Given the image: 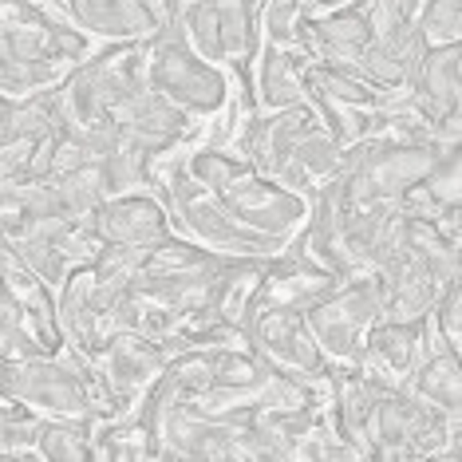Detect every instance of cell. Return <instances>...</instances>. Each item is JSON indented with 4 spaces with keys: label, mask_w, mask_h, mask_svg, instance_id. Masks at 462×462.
<instances>
[{
    "label": "cell",
    "mask_w": 462,
    "mask_h": 462,
    "mask_svg": "<svg viewBox=\"0 0 462 462\" xmlns=\"http://www.w3.org/2000/svg\"><path fill=\"white\" fill-rule=\"evenodd\" d=\"M186 171L226 206V214L237 226H245L249 234H257L265 241H277L281 249L304 226V217H309V198L289 190L273 174L257 171L234 146L194 143L186 151Z\"/></svg>",
    "instance_id": "1"
},
{
    "label": "cell",
    "mask_w": 462,
    "mask_h": 462,
    "mask_svg": "<svg viewBox=\"0 0 462 462\" xmlns=\"http://www.w3.org/2000/svg\"><path fill=\"white\" fill-rule=\"evenodd\" d=\"M178 28L198 56L229 71L234 96L254 115V60L261 48L257 5L249 0H182Z\"/></svg>",
    "instance_id": "2"
},
{
    "label": "cell",
    "mask_w": 462,
    "mask_h": 462,
    "mask_svg": "<svg viewBox=\"0 0 462 462\" xmlns=\"http://www.w3.org/2000/svg\"><path fill=\"white\" fill-rule=\"evenodd\" d=\"M372 458L462 462V419L423 403L403 383L383 387L372 415Z\"/></svg>",
    "instance_id": "3"
},
{
    "label": "cell",
    "mask_w": 462,
    "mask_h": 462,
    "mask_svg": "<svg viewBox=\"0 0 462 462\" xmlns=\"http://www.w3.org/2000/svg\"><path fill=\"white\" fill-rule=\"evenodd\" d=\"M146 83L159 96H166L174 107H182L194 123H206L214 115H222L234 99V79L226 68L209 64L206 56H198L190 40L178 28V16L162 32L151 36V51H146Z\"/></svg>",
    "instance_id": "4"
},
{
    "label": "cell",
    "mask_w": 462,
    "mask_h": 462,
    "mask_svg": "<svg viewBox=\"0 0 462 462\" xmlns=\"http://www.w3.org/2000/svg\"><path fill=\"white\" fill-rule=\"evenodd\" d=\"M0 395L40 419H91V360L71 348L0 360Z\"/></svg>",
    "instance_id": "5"
},
{
    "label": "cell",
    "mask_w": 462,
    "mask_h": 462,
    "mask_svg": "<svg viewBox=\"0 0 462 462\" xmlns=\"http://www.w3.org/2000/svg\"><path fill=\"white\" fill-rule=\"evenodd\" d=\"M312 340L320 344L328 364H356L364 348V336L375 320H383V289L372 269L352 273L336 285L328 297L304 312Z\"/></svg>",
    "instance_id": "6"
},
{
    "label": "cell",
    "mask_w": 462,
    "mask_h": 462,
    "mask_svg": "<svg viewBox=\"0 0 462 462\" xmlns=\"http://www.w3.org/2000/svg\"><path fill=\"white\" fill-rule=\"evenodd\" d=\"M403 96L439 143H458L462 139V44L427 48Z\"/></svg>",
    "instance_id": "7"
},
{
    "label": "cell",
    "mask_w": 462,
    "mask_h": 462,
    "mask_svg": "<svg viewBox=\"0 0 462 462\" xmlns=\"http://www.w3.org/2000/svg\"><path fill=\"white\" fill-rule=\"evenodd\" d=\"M115 285L91 273V265H76L60 281L56 289V324L64 336V348L79 356H96L103 344L115 336L111 328V304H115Z\"/></svg>",
    "instance_id": "8"
},
{
    "label": "cell",
    "mask_w": 462,
    "mask_h": 462,
    "mask_svg": "<svg viewBox=\"0 0 462 462\" xmlns=\"http://www.w3.org/2000/svg\"><path fill=\"white\" fill-rule=\"evenodd\" d=\"M245 344L254 348L269 367L292 372L300 380H324L328 360H324L320 344L312 340V328L304 312L289 309H254L245 320Z\"/></svg>",
    "instance_id": "9"
},
{
    "label": "cell",
    "mask_w": 462,
    "mask_h": 462,
    "mask_svg": "<svg viewBox=\"0 0 462 462\" xmlns=\"http://www.w3.org/2000/svg\"><path fill=\"white\" fill-rule=\"evenodd\" d=\"M182 0H68V20L96 44L151 40L178 16Z\"/></svg>",
    "instance_id": "10"
},
{
    "label": "cell",
    "mask_w": 462,
    "mask_h": 462,
    "mask_svg": "<svg viewBox=\"0 0 462 462\" xmlns=\"http://www.w3.org/2000/svg\"><path fill=\"white\" fill-rule=\"evenodd\" d=\"M317 123H320V115L312 103H297V107H281V111H254L241 119V127L229 146H234L237 154H245L257 171L277 178V171L292 154V146L317 127Z\"/></svg>",
    "instance_id": "11"
},
{
    "label": "cell",
    "mask_w": 462,
    "mask_h": 462,
    "mask_svg": "<svg viewBox=\"0 0 462 462\" xmlns=\"http://www.w3.org/2000/svg\"><path fill=\"white\" fill-rule=\"evenodd\" d=\"M99 237L115 241V245H131V249H154L159 241L174 237L171 209L154 190H127V194H107L99 202V209L91 214Z\"/></svg>",
    "instance_id": "12"
},
{
    "label": "cell",
    "mask_w": 462,
    "mask_h": 462,
    "mask_svg": "<svg viewBox=\"0 0 462 462\" xmlns=\"http://www.w3.org/2000/svg\"><path fill=\"white\" fill-rule=\"evenodd\" d=\"M427 340H423V320H375L364 336V348L356 367L367 380L399 387L411 375V367L423 360Z\"/></svg>",
    "instance_id": "13"
},
{
    "label": "cell",
    "mask_w": 462,
    "mask_h": 462,
    "mask_svg": "<svg viewBox=\"0 0 462 462\" xmlns=\"http://www.w3.org/2000/svg\"><path fill=\"white\" fill-rule=\"evenodd\" d=\"M340 281H344V277H336V273H328V269L312 265V261H304V257L285 254V249H281L277 257H269L254 309L309 312L312 304L328 297V292L340 285Z\"/></svg>",
    "instance_id": "14"
},
{
    "label": "cell",
    "mask_w": 462,
    "mask_h": 462,
    "mask_svg": "<svg viewBox=\"0 0 462 462\" xmlns=\"http://www.w3.org/2000/svg\"><path fill=\"white\" fill-rule=\"evenodd\" d=\"M367 40H372V24H367L360 5L324 8V13H309V24H304V56L360 71V51L367 48Z\"/></svg>",
    "instance_id": "15"
},
{
    "label": "cell",
    "mask_w": 462,
    "mask_h": 462,
    "mask_svg": "<svg viewBox=\"0 0 462 462\" xmlns=\"http://www.w3.org/2000/svg\"><path fill=\"white\" fill-rule=\"evenodd\" d=\"M304 64H309L304 51L261 44L254 60V111H281V107L309 103Z\"/></svg>",
    "instance_id": "16"
},
{
    "label": "cell",
    "mask_w": 462,
    "mask_h": 462,
    "mask_svg": "<svg viewBox=\"0 0 462 462\" xmlns=\"http://www.w3.org/2000/svg\"><path fill=\"white\" fill-rule=\"evenodd\" d=\"M265 265H269V257H222V265L214 273V285H209L206 309L245 332V320L254 312Z\"/></svg>",
    "instance_id": "17"
},
{
    "label": "cell",
    "mask_w": 462,
    "mask_h": 462,
    "mask_svg": "<svg viewBox=\"0 0 462 462\" xmlns=\"http://www.w3.org/2000/svg\"><path fill=\"white\" fill-rule=\"evenodd\" d=\"M340 154H344L340 139H336L324 123H317V127H312L297 146H292V154L285 159V166L277 171V182H285L289 190L312 198L320 186H328L332 178L340 174Z\"/></svg>",
    "instance_id": "18"
},
{
    "label": "cell",
    "mask_w": 462,
    "mask_h": 462,
    "mask_svg": "<svg viewBox=\"0 0 462 462\" xmlns=\"http://www.w3.org/2000/svg\"><path fill=\"white\" fill-rule=\"evenodd\" d=\"M119 127L127 134H134V139H143L146 146H154V151H166V146H174L182 139H194L202 123H194L182 107H174V103L166 96H159L154 88H146L143 96L123 111Z\"/></svg>",
    "instance_id": "19"
},
{
    "label": "cell",
    "mask_w": 462,
    "mask_h": 462,
    "mask_svg": "<svg viewBox=\"0 0 462 462\" xmlns=\"http://www.w3.org/2000/svg\"><path fill=\"white\" fill-rule=\"evenodd\" d=\"M403 387L423 399V403L462 419V356L458 352H450V348L423 352V360L411 367Z\"/></svg>",
    "instance_id": "20"
},
{
    "label": "cell",
    "mask_w": 462,
    "mask_h": 462,
    "mask_svg": "<svg viewBox=\"0 0 462 462\" xmlns=\"http://www.w3.org/2000/svg\"><path fill=\"white\" fill-rule=\"evenodd\" d=\"M159 455V439L151 423L139 415V407L127 415L103 419L91 430V462H151Z\"/></svg>",
    "instance_id": "21"
},
{
    "label": "cell",
    "mask_w": 462,
    "mask_h": 462,
    "mask_svg": "<svg viewBox=\"0 0 462 462\" xmlns=\"http://www.w3.org/2000/svg\"><path fill=\"white\" fill-rule=\"evenodd\" d=\"M91 430H96L91 419H40V462H91Z\"/></svg>",
    "instance_id": "22"
},
{
    "label": "cell",
    "mask_w": 462,
    "mask_h": 462,
    "mask_svg": "<svg viewBox=\"0 0 462 462\" xmlns=\"http://www.w3.org/2000/svg\"><path fill=\"white\" fill-rule=\"evenodd\" d=\"M309 13L312 8L304 5V0H261V8H257L261 44L304 51V24H309Z\"/></svg>",
    "instance_id": "23"
},
{
    "label": "cell",
    "mask_w": 462,
    "mask_h": 462,
    "mask_svg": "<svg viewBox=\"0 0 462 462\" xmlns=\"http://www.w3.org/2000/svg\"><path fill=\"white\" fill-rule=\"evenodd\" d=\"M415 28L427 48L462 44V0H427Z\"/></svg>",
    "instance_id": "24"
},
{
    "label": "cell",
    "mask_w": 462,
    "mask_h": 462,
    "mask_svg": "<svg viewBox=\"0 0 462 462\" xmlns=\"http://www.w3.org/2000/svg\"><path fill=\"white\" fill-rule=\"evenodd\" d=\"M423 320L450 352L462 356V281H450V285L439 292V300L427 309Z\"/></svg>",
    "instance_id": "25"
},
{
    "label": "cell",
    "mask_w": 462,
    "mask_h": 462,
    "mask_svg": "<svg viewBox=\"0 0 462 462\" xmlns=\"http://www.w3.org/2000/svg\"><path fill=\"white\" fill-rule=\"evenodd\" d=\"M312 13H324V8H348V5H360V0H304Z\"/></svg>",
    "instance_id": "26"
},
{
    "label": "cell",
    "mask_w": 462,
    "mask_h": 462,
    "mask_svg": "<svg viewBox=\"0 0 462 462\" xmlns=\"http://www.w3.org/2000/svg\"><path fill=\"white\" fill-rule=\"evenodd\" d=\"M8 111H13V99L0 96V139H5V123H8Z\"/></svg>",
    "instance_id": "27"
},
{
    "label": "cell",
    "mask_w": 462,
    "mask_h": 462,
    "mask_svg": "<svg viewBox=\"0 0 462 462\" xmlns=\"http://www.w3.org/2000/svg\"><path fill=\"white\" fill-rule=\"evenodd\" d=\"M249 5H257V8H261V0H249Z\"/></svg>",
    "instance_id": "28"
}]
</instances>
